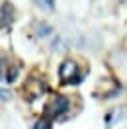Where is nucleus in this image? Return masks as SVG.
Here are the masks:
<instances>
[{
    "instance_id": "nucleus-1",
    "label": "nucleus",
    "mask_w": 127,
    "mask_h": 129,
    "mask_svg": "<svg viewBox=\"0 0 127 129\" xmlns=\"http://www.w3.org/2000/svg\"><path fill=\"white\" fill-rule=\"evenodd\" d=\"M59 74H61L63 84H78V82L82 80V73H80L78 64L74 63L72 59H67V61H63V63H61Z\"/></svg>"
},
{
    "instance_id": "nucleus-2",
    "label": "nucleus",
    "mask_w": 127,
    "mask_h": 129,
    "mask_svg": "<svg viewBox=\"0 0 127 129\" xmlns=\"http://www.w3.org/2000/svg\"><path fill=\"white\" fill-rule=\"evenodd\" d=\"M69 108V98H63V96H55L51 102L47 104V115H63Z\"/></svg>"
},
{
    "instance_id": "nucleus-3",
    "label": "nucleus",
    "mask_w": 127,
    "mask_h": 129,
    "mask_svg": "<svg viewBox=\"0 0 127 129\" xmlns=\"http://www.w3.org/2000/svg\"><path fill=\"white\" fill-rule=\"evenodd\" d=\"M43 92H45V86H43L41 82H37V80H27V82L24 84V90H22V94H24L29 102H31V100H35L37 96H41Z\"/></svg>"
},
{
    "instance_id": "nucleus-4",
    "label": "nucleus",
    "mask_w": 127,
    "mask_h": 129,
    "mask_svg": "<svg viewBox=\"0 0 127 129\" xmlns=\"http://www.w3.org/2000/svg\"><path fill=\"white\" fill-rule=\"evenodd\" d=\"M12 18H14V10L10 4H4L2 8H0V27L2 25H8L12 22Z\"/></svg>"
},
{
    "instance_id": "nucleus-5",
    "label": "nucleus",
    "mask_w": 127,
    "mask_h": 129,
    "mask_svg": "<svg viewBox=\"0 0 127 129\" xmlns=\"http://www.w3.org/2000/svg\"><path fill=\"white\" fill-rule=\"evenodd\" d=\"M35 4H37L39 8H43V10H53L55 0H35Z\"/></svg>"
},
{
    "instance_id": "nucleus-6",
    "label": "nucleus",
    "mask_w": 127,
    "mask_h": 129,
    "mask_svg": "<svg viewBox=\"0 0 127 129\" xmlns=\"http://www.w3.org/2000/svg\"><path fill=\"white\" fill-rule=\"evenodd\" d=\"M31 129H51V123H49V119H45V117H41L35 125H33Z\"/></svg>"
},
{
    "instance_id": "nucleus-7",
    "label": "nucleus",
    "mask_w": 127,
    "mask_h": 129,
    "mask_svg": "<svg viewBox=\"0 0 127 129\" xmlns=\"http://www.w3.org/2000/svg\"><path fill=\"white\" fill-rule=\"evenodd\" d=\"M0 98H4V100H8V98H10V94L6 92V90H2V88H0Z\"/></svg>"
}]
</instances>
